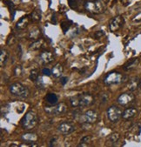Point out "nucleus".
I'll return each instance as SVG.
<instances>
[{
  "mask_svg": "<svg viewBox=\"0 0 141 147\" xmlns=\"http://www.w3.org/2000/svg\"><path fill=\"white\" fill-rule=\"evenodd\" d=\"M122 114L123 112L121 109L116 105H111L107 109V117L112 123H116V122L119 121L120 118L122 117Z\"/></svg>",
  "mask_w": 141,
  "mask_h": 147,
  "instance_id": "obj_7",
  "label": "nucleus"
},
{
  "mask_svg": "<svg viewBox=\"0 0 141 147\" xmlns=\"http://www.w3.org/2000/svg\"><path fill=\"white\" fill-rule=\"evenodd\" d=\"M139 64V59L138 58H132L131 60H129L125 65H124V70H131L135 69Z\"/></svg>",
  "mask_w": 141,
  "mask_h": 147,
  "instance_id": "obj_16",
  "label": "nucleus"
},
{
  "mask_svg": "<svg viewBox=\"0 0 141 147\" xmlns=\"http://www.w3.org/2000/svg\"><path fill=\"white\" fill-rule=\"evenodd\" d=\"M29 23H30V17L29 16H23V17H21L17 21L16 26L18 30H23L28 26Z\"/></svg>",
  "mask_w": 141,
  "mask_h": 147,
  "instance_id": "obj_13",
  "label": "nucleus"
},
{
  "mask_svg": "<svg viewBox=\"0 0 141 147\" xmlns=\"http://www.w3.org/2000/svg\"><path fill=\"white\" fill-rule=\"evenodd\" d=\"M139 82H140V79L138 77H134V78H132L131 79H129V81L127 83L128 90L130 91H136L138 88V86H139Z\"/></svg>",
  "mask_w": 141,
  "mask_h": 147,
  "instance_id": "obj_14",
  "label": "nucleus"
},
{
  "mask_svg": "<svg viewBox=\"0 0 141 147\" xmlns=\"http://www.w3.org/2000/svg\"><path fill=\"white\" fill-rule=\"evenodd\" d=\"M91 141V136H85V137L82 138V139L80 141V144L78 146L79 147H87V146H89Z\"/></svg>",
  "mask_w": 141,
  "mask_h": 147,
  "instance_id": "obj_24",
  "label": "nucleus"
},
{
  "mask_svg": "<svg viewBox=\"0 0 141 147\" xmlns=\"http://www.w3.org/2000/svg\"><path fill=\"white\" fill-rule=\"evenodd\" d=\"M83 1H85V0H83Z\"/></svg>",
  "mask_w": 141,
  "mask_h": 147,
  "instance_id": "obj_37",
  "label": "nucleus"
},
{
  "mask_svg": "<svg viewBox=\"0 0 141 147\" xmlns=\"http://www.w3.org/2000/svg\"><path fill=\"white\" fill-rule=\"evenodd\" d=\"M66 105L64 103H60V104H56L53 105L52 106H46L44 108V111L50 115V116H58L61 115L64 112L66 111Z\"/></svg>",
  "mask_w": 141,
  "mask_h": 147,
  "instance_id": "obj_6",
  "label": "nucleus"
},
{
  "mask_svg": "<svg viewBox=\"0 0 141 147\" xmlns=\"http://www.w3.org/2000/svg\"><path fill=\"white\" fill-rule=\"evenodd\" d=\"M104 35H105V32L104 31H98V32H95V34H94V38H95L96 39H99Z\"/></svg>",
  "mask_w": 141,
  "mask_h": 147,
  "instance_id": "obj_33",
  "label": "nucleus"
},
{
  "mask_svg": "<svg viewBox=\"0 0 141 147\" xmlns=\"http://www.w3.org/2000/svg\"><path fill=\"white\" fill-rule=\"evenodd\" d=\"M120 138V135L119 132H113L111 135H109L108 138H107V143L111 145V144H114L115 143H117L119 141V139Z\"/></svg>",
  "mask_w": 141,
  "mask_h": 147,
  "instance_id": "obj_23",
  "label": "nucleus"
},
{
  "mask_svg": "<svg viewBox=\"0 0 141 147\" xmlns=\"http://www.w3.org/2000/svg\"><path fill=\"white\" fill-rule=\"evenodd\" d=\"M23 73V68L21 65H17L15 68H14V75L16 77H20Z\"/></svg>",
  "mask_w": 141,
  "mask_h": 147,
  "instance_id": "obj_29",
  "label": "nucleus"
},
{
  "mask_svg": "<svg viewBox=\"0 0 141 147\" xmlns=\"http://www.w3.org/2000/svg\"><path fill=\"white\" fill-rule=\"evenodd\" d=\"M93 102V97L89 93H83L74 96L70 99V105L73 107H85L91 105Z\"/></svg>",
  "mask_w": 141,
  "mask_h": 147,
  "instance_id": "obj_1",
  "label": "nucleus"
},
{
  "mask_svg": "<svg viewBox=\"0 0 141 147\" xmlns=\"http://www.w3.org/2000/svg\"><path fill=\"white\" fill-rule=\"evenodd\" d=\"M41 17H42L41 11H40V10H38V9H36V10L33 11L32 12V14H31V18H32L33 21H35V22L40 21V20H41Z\"/></svg>",
  "mask_w": 141,
  "mask_h": 147,
  "instance_id": "obj_25",
  "label": "nucleus"
},
{
  "mask_svg": "<svg viewBox=\"0 0 141 147\" xmlns=\"http://www.w3.org/2000/svg\"><path fill=\"white\" fill-rule=\"evenodd\" d=\"M124 23H125V18L122 16H117L111 20L109 23V29L111 32H115L120 30L123 27Z\"/></svg>",
  "mask_w": 141,
  "mask_h": 147,
  "instance_id": "obj_8",
  "label": "nucleus"
},
{
  "mask_svg": "<svg viewBox=\"0 0 141 147\" xmlns=\"http://www.w3.org/2000/svg\"><path fill=\"white\" fill-rule=\"evenodd\" d=\"M63 70H64V69H63L62 64H55V66H54V67L52 68V74L55 78H59V77L62 75Z\"/></svg>",
  "mask_w": 141,
  "mask_h": 147,
  "instance_id": "obj_20",
  "label": "nucleus"
},
{
  "mask_svg": "<svg viewBox=\"0 0 141 147\" xmlns=\"http://www.w3.org/2000/svg\"><path fill=\"white\" fill-rule=\"evenodd\" d=\"M45 100H46V102L48 103V104L53 105H56L58 103V97L54 93H48V94L46 95V97H45Z\"/></svg>",
  "mask_w": 141,
  "mask_h": 147,
  "instance_id": "obj_21",
  "label": "nucleus"
},
{
  "mask_svg": "<svg viewBox=\"0 0 141 147\" xmlns=\"http://www.w3.org/2000/svg\"><path fill=\"white\" fill-rule=\"evenodd\" d=\"M56 142H57V138H56V137H54V138H52L51 139L49 145H50L51 147H52V146H55V145H56Z\"/></svg>",
  "mask_w": 141,
  "mask_h": 147,
  "instance_id": "obj_35",
  "label": "nucleus"
},
{
  "mask_svg": "<svg viewBox=\"0 0 141 147\" xmlns=\"http://www.w3.org/2000/svg\"><path fill=\"white\" fill-rule=\"evenodd\" d=\"M21 138L28 143H35L38 140V136L35 133H26L22 135Z\"/></svg>",
  "mask_w": 141,
  "mask_h": 147,
  "instance_id": "obj_18",
  "label": "nucleus"
},
{
  "mask_svg": "<svg viewBox=\"0 0 141 147\" xmlns=\"http://www.w3.org/2000/svg\"><path fill=\"white\" fill-rule=\"evenodd\" d=\"M137 113H138V111L136 108H133V107L127 108L124 111V112L122 114V117L126 120H129V119L134 117Z\"/></svg>",
  "mask_w": 141,
  "mask_h": 147,
  "instance_id": "obj_15",
  "label": "nucleus"
},
{
  "mask_svg": "<svg viewBox=\"0 0 141 147\" xmlns=\"http://www.w3.org/2000/svg\"><path fill=\"white\" fill-rule=\"evenodd\" d=\"M10 92L18 97H21V99H26V97L29 96V90L26 86H25L23 85H22L21 83H14L12 84L10 88Z\"/></svg>",
  "mask_w": 141,
  "mask_h": 147,
  "instance_id": "obj_3",
  "label": "nucleus"
},
{
  "mask_svg": "<svg viewBox=\"0 0 141 147\" xmlns=\"http://www.w3.org/2000/svg\"><path fill=\"white\" fill-rule=\"evenodd\" d=\"M67 82H68V78L67 77H62L60 79V83H61L62 85H65L67 84Z\"/></svg>",
  "mask_w": 141,
  "mask_h": 147,
  "instance_id": "obj_34",
  "label": "nucleus"
},
{
  "mask_svg": "<svg viewBox=\"0 0 141 147\" xmlns=\"http://www.w3.org/2000/svg\"><path fill=\"white\" fill-rule=\"evenodd\" d=\"M42 73H43V75L44 76H47V77H49L52 75V70L48 68H44L42 70Z\"/></svg>",
  "mask_w": 141,
  "mask_h": 147,
  "instance_id": "obj_32",
  "label": "nucleus"
},
{
  "mask_svg": "<svg viewBox=\"0 0 141 147\" xmlns=\"http://www.w3.org/2000/svg\"><path fill=\"white\" fill-rule=\"evenodd\" d=\"M30 79L32 81H34L36 82L37 79H38V70L37 69H32L30 72V76H29Z\"/></svg>",
  "mask_w": 141,
  "mask_h": 147,
  "instance_id": "obj_26",
  "label": "nucleus"
},
{
  "mask_svg": "<svg viewBox=\"0 0 141 147\" xmlns=\"http://www.w3.org/2000/svg\"><path fill=\"white\" fill-rule=\"evenodd\" d=\"M15 42H16V38H15V37H14V35H11V36H9V38H7L6 44H7L9 46H11V45L14 44Z\"/></svg>",
  "mask_w": 141,
  "mask_h": 147,
  "instance_id": "obj_30",
  "label": "nucleus"
},
{
  "mask_svg": "<svg viewBox=\"0 0 141 147\" xmlns=\"http://www.w3.org/2000/svg\"><path fill=\"white\" fill-rule=\"evenodd\" d=\"M44 44V39L42 38H39L38 40H36L34 41L32 44H30L29 48H30V50H32V51H38L39 50V49H41Z\"/></svg>",
  "mask_w": 141,
  "mask_h": 147,
  "instance_id": "obj_19",
  "label": "nucleus"
},
{
  "mask_svg": "<svg viewBox=\"0 0 141 147\" xmlns=\"http://www.w3.org/2000/svg\"><path fill=\"white\" fill-rule=\"evenodd\" d=\"M58 131L62 134H70L75 131V128L72 124L68 123V122H63L58 126Z\"/></svg>",
  "mask_w": 141,
  "mask_h": 147,
  "instance_id": "obj_11",
  "label": "nucleus"
},
{
  "mask_svg": "<svg viewBox=\"0 0 141 147\" xmlns=\"http://www.w3.org/2000/svg\"><path fill=\"white\" fill-rule=\"evenodd\" d=\"M53 59H54L53 54L50 52L44 51L39 54V61L44 64H47L52 63L53 61Z\"/></svg>",
  "mask_w": 141,
  "mask_h": 147,
  "instance_id": "obj_12",
  "label": "nucleus"
},
{
  "mask_svg": "<svg viewBox=\"0 0 141 147\" xmlns=\"http://www.w3.org/2000/svg\"><path fill=\"white\" fill-rule=\"evenodd\" d=\"M85 8L86 11L93 14H99L105 10L103 3L100 2L99 0H97V1H87L85 4Z\"/></svg>",
  "mask_w": 141,
  "mask_h": 147,
  "instance_id": "obj_5",
  "label": "nucleus"
},
{
  "mask_svg": "<svg viewBox=\"0 0 141 147\" xmlns=\"http://www.w3.org/2000/svg\"><path fill=\"white\" fill-rule=\"evenodd\" d=\"M126 77H124L121 73L117 72V71H111L105 77L104 79V83L107 85H117L120 83L124 82V79Z\"/></svg>",
  "mask_w": 141,
  "mask_h": 147,
  "instance_id": "obj_4",
  "label": "nucleus"
},
{
  "mask_svg": "<svg viewBox=\"0 0 141 147\" xmlns=\"http://www.w3.org/2000/svg\"><path fill=\"white\" fill-rule=\"evenodd\" d=\"M8 57H9V54L7 52L6 50H1V52H0V65H1V67H4L8 60Z\"/></svg>",
  "mask_w": 141,
  "mask_h": 147,
  "instance_id": "obj_22",
  "label": "nucleus"
},
{
  "mask_svg": "<svg viewBox=\"0 0 141 147\" xmlns=\"http://www.w3.org/2000/svg\"><path fill=\"white\" fill-rule=\"evenodd\" d=\"M5 4L6 5L9 7V10L11 11V12H12V19L14 18V16H15V8H14V5L11 1H9V0H7V1H5Z\"/></svg>",
  "mask_w": 141,
  "mask_h": 147,
  "instance_id": "obj_28",
  "label": "nucleus"
},
{
  "mask_svg": "<svg viewBox=\"0 0 141 147\" xmlns=\"http://www.w3.org/2000/svg\"><path fill=\"white\" fill-rule=\"evenodd\" d=\"M135 99V96L134 94H132V91L130 92H125L123 94H121L119 97H117V103H119L120 105L122 106H126L130 104H132Z\"/></svg>",
  "mask_w": 141,
  "mask_h": 147,
  "instance_id": "obj_9",
  "label": "nucleus"
},
{
  "mask_svg": "<svg viewBox=\"0 0 141 147\" xmlns=\"http://www.w3.org/2000/svg\"><path fill=\"white\" fill-rule=\"evenodd\" d=\"M68 5L72 9H77V0H68Z\"/></svg>",
  "mask_w": 141,
  "mask_h": 147,
  "instance_id": "obj_31",
  "label": "nucleus"
},
{
  "mask_svg": "<svg viewBox=\"0 0 141 147\" xmlns=\"http://www.w3.org/2000/svg\"><path fill=\"white\" fill-rule=\"evenodd\" d=\"M138 88H139V90L141 91V79H140V82H139V86H138Z\"/></svg>",
  "mask_w": 141,
  "mask_h": 147,
  "instance_id": "obj_36",
  "label": "nucleus"
},
{
  "mask_svg": "<svg viewBox=\"0 0 141 147\" xmlns=\"http://www.w3.org/2000/svg\"><path fill=\"white\" fill-rule=\"evenodd\" d=\"M98 119H99L98 112L95 111H92V110H89V111H85L82 117L83 122L86 124H94L98 121Z\"/></svg>",
  "mask_w": 141,
  "mask_h": 147,
  "instance_id": "obj_10",
  "label": "nucleus"
},
{
  "mask_svg": "<svg viewBox=\"0 0 141 147\" xmlns=\"http://www.w3.org/2000/svg\"><path fill=\"white\" fill-rule=\"evenodd\" d=\"M70 26H72V22H70V21H64L61 23V28H62L64 33H66V32L69 30Z\"/></svg>",
  "mask_w": 141,
  "mask_h": 147,
  "instance_id": "obj_27",
  "label": "nucleus"
},
{
  "mask_svg": "<svg viewBox=\"0 0 141 147\" xmlns=\"http://www.w3.org/2000/svg\"><path fill=\"white\" fill-rule=\"evenodd\" d=\"M38 122V117L37 113L33 111H30L26 113V115L23 117L21 120V125L23 129H25L26 131L32 130L37 125Z\"/></svg>",
  "mask_w": 141,
  "mask_h": 147,
  "instance_id": "obj_2",
  "label": "nucleus"
},
{
  "mask_svg": "<svg viewBox=\"0 0 141 147\" xmlns=\"http://www.w3.org/2000/svg\"><path fill=\"white\" fill-rule=\"evenodd\" d=\"M40 37H41V32L38 27H34L31 30V32L29 33V39L30 40L36 41V40H38Z\"/></svg>",
  "mask_w": 141,
  "mask_h": 147,
  "instance_id": "obj_17",
  "label": "nucleus"
}]
</instances>
